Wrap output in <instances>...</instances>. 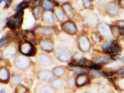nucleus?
<instances>
[{
    "mask_svg": "<svg viewBox=\"0 0 124 93\" xmlns=\"http://www.w3.org/2000/svg\"><path fill=\"white\" fill-rule=\"evenodd\" d=\"M37 32L40 35H52L54 32V30L52 28L39 27L37 29Z\"/></svg>",
    "mask_w": 124,
    "mask_h": 93,
    "instance_id": "6",
    "label": "nucleus"
},
{
    "mask_svg": "<svg viewBox=\"0 0 124 93\" xmlns=\"http://www.w3.org/2000/svg\"><path fill=\"white\" fill-rule=\"evenodd\" d=\"M118 85L120 89H124V77L119 79L118 81Z\"/></svg>",
    "mask_w": 124,
    "mask_h": 93,
    "instance_id": "18",
    "label": "nucleus"
},
{
    "mask_svg": "<svg viewBox=\"0 0 124 93\" xmlns=\"http://www.w3.org/2000/svg\"><path fill=\"white\" fill-rule=\"evenodd\" d=\"M20 51L26 55H33L35 54V49L33 45L28 41L21 42L19 47Z\"/></svg>",
    "mask_w": 124,
    "mask_h": 93,
    "instance_id": "2",
    "label": "nucleus"
},
{
    "mask_svg": "<svg viewBox=\"0 0 124 93\" xmlns=\"http://www.w3.org/2000/svg\"><path fill=\"white\" fill-rule=\"evenodd\" d=\"M121 50H122L121 47L118 45L117 42L115 41L114 44H113L111 49L109 51L108 54H116L120 52Z\"/></svg>",
    "mask_w": 124,
    "mask_h": 93,
    "instance_id": "10",
    "label": "nucleus"
},
{
    "mask_svg": "<svg viewBox=\"0 0 124 93\" xmlns=\"http://www.w3.org/2000/svg\"><path fill=\"white\" fill-rule=\"evenodd\" d=\"M79 63L80 65L82 66L87 67L90 69L92 68V67L94 64V63L92 62L85 58L81 59L79 61Z\"/></svg>",
    "mask_w": 124,
    "mask_h": 93,
    "instance_id": "11",
    "label": "nucleus"
},
{
    "mask_svg": "<svg viewBox=\"0 0 124 93\" xmlns=\"http://www.w3.org/2000/svg\"><path fill=\"white\" fill-rule=\"evenodd\" d=\"M0 93H5V91H4V89H1V90L0 91Z\"/></svg>",
    "mask_w": 124,
    "mask_h": 93,
    "instance_id": "30",
    "label": "nucleus"
},
{
    "mask_svg": "<svg viewBox=\"0 0 124 93\" xmlns=\"http://www.w3.org/2000/svg\"><path fill=\"white\" fill-rule=\"evenodd\" d=\"M111 29L113 35L115 36V37H118V36L120 35L118 27L117 26H113L112 28H111Z\"/></svg>",
    "mask_w": 124,
    "mask_h": 93,
    "instance_id": "14",
    "label": "nucleus"
},
{
    "mask_svg": "<svg viewBox=\"0 0 124 93\" xmlns=\"http://www.w3.org/2000/svg\"><path fill=\"white\" fill-rule=\"evenodd\" d=\"M83 1L84 6L85 7L88 8L90 6V2L88 0H83Z\"/></svg>",
    "mask_w": 124,
    "mask_h": 93,
    "instance_id": "25",
    "label": "nucleus"
},
{
    "mask_svg": "<svg viewBox=\"0 0 124 93\" xmlns=\"http://www.w3.org/2000/svg\"><path fill=\"white\" fill-rule=\"evenodd\" d=\"M10 41V39L8 37H5L3 39L0 40V47H2V46H5Z\"/></svg>",
    "mask_w": 124,
    "mask_h": 93,
    "instance_id": "16",
    "label": "nucleus"
},
{
    "mask_svg": "<svg viewBox=\"0 0 124 93\" xmlns=\"http://www.w3.org/2000/svg\"><path fill=\"white\" fill-rule=\"evenodd\" d=\"M98 28L99 32L102 36L107 38H112L113 37L111 29L107 23H102L99 24Z\"/></svg>",
    "mask_w": 124,
    "mask_h": 93,
    "instance_id": "3",
    "label": "nucleus"
},
{
    "mask_svg": "<svg viewBox=\"0 0 124 93\" xmlns=\"http://www.w3.org/2000/svg\"><path fill=\"white\" fill-rule=\"evenodd\" d=\"M116 71H104L102 73L105 76H112L116 74Z\"/></svg>",
    "mask_w": 124,
    "mask_h": 93,
    "instance_id": "17",
    "label": "nucleus"
},
{
    "mask_svg": "<svg viewBox=\"0 0 124 93\" xmlns=\"http://www.w3.org/2000/svg\"><path fill=\"white\" fill-rule=\"evenodd\" d=\"M112 59L113 60H121L123 58V57L122 56H121V55L120 54H114L113 56H112Z\"/></svg>",
    "mask_w": 124,
    "mask_h": 93,
    "instance_id": "22",
    "label": "nucleus"
},
{
    "mask_svg": "<svg viewBox=\"0 0 124 93\" xmlns=\"http://www.w3.org/2000/svg\"><path fill=\"white\" fill-rule=\"evenodd\" d=\"M122 41H123V42H124V38H122Z\"/></svg>",
    "mask_w": 124,
    "mask_h": 93,
    "instance_id": "33",
    "label": "nucleus"
},
{
    "mask_svg": "<svg viewBox=\"0 0 124 93\" xmlns=\"http://www.w3.org/2000/svg\"><path fill=\"white\" fill-rule=\"evenodd\" d=\"M115 41H107L103 43L102 47L104 51L105 52L106 54H108L110 50L111 49V48L113 46V44H114Z\"/></svg>",
    "mask_w": 124,
    "mask_h": 93,
    "instance_id": "9",
    "label": "nucleus"
},
{
    "mask_svg": "<svg viewBox=\"0 0 124 93\" xmlns=\"http://www.w3.org/2000/svg\"><path fill=\"white\" fill-rule=\"evenodd\" d=\"M63 29L70 34H74L77 32V29L75 25L71 22H67L62 25Z\"/></svg>",
    "mask_w": 124,
    "mask_h": 93,
    "instance_id": "5",
    "label": "nucleus"
},
{
    "mask_svg": "<svg viewBox=\"0 0 124 93\" xmlns=\"http://www.w3.org/2000/svg\"><path fill=\"white\" fill-rule=\"evenodd\" d=\"M63 8L67 16H68V17H72L73 14V10L72 7L69 5H67L64 6Z\"/></svg>",
    "mask_w": 124,
    "mask_h": 93,
    "instance_id": "12",
    "label": "nucleus"
},
{
    "mask_svg": "<svg viewBox=\"0 0 124 93\" xmlns=\"http://www.w3.org/2000/svg\"><path fill=\"white\" fill-rule=\"evenodd\" d=\"M28 3L25 1H23L17 6L16 10L18 11H23V10L28 8Z\"/></svg>",
    "mask_w": 124,
    "mask_h": 93,
    "instance_id": "13",
    "label": "nucleus"
},
{
    "mask_svg": "<svg viewBox=\"0 0 124 93\" xmlns=\"http://www.w3.org/2000/svg\"><path fill=\"white\" fill-rule=\"evenodd\" d=\"M60 1H62V2H64V1H67V0H59Z\"/></svg>",
    "mask_w": 124,
    "mask_h": 93,
    "instance_id": "31",
    "label": "nucleus"
},
{
    "mask_svg": "<svg viewBox=\"0 0 124 93\" xmlns=\"http://www.w3.org/2000/svg\"><path fill=\"white\" fill-rule=\"evenodd\" d=\"M119 5L122 8H124V0H119Z\"/></svg>",
    "mask_w": 124,
    "mask_h": 93,
    "instance_id": "27",
    "label": "nucleus"
},
{
    "mask_svg": "<svg viewBox=\"0 0 124 93\" xmlns=\"http://www.w3.org/2000/svg\"><path fill=\"white\" fill-rule=\"evenodd\" d=\"M89 81V78L87 76H84L83 74L79 76L76 79V85L78 86H83Z\"/></svg>",
    "mask_w": 124,
    "mask_h": 93,
    "instance_id": "8",
    "label": "nucleus"
},
{
    "mask_svg": "<svg viewBox=\"0 0 124 93\" xmlns=\"http://www.w3.org/2000/svg\"><path fill=\"white\" fill-rule=\"evenodd\" d=\"M119 34L121 35H124V28H119Z\"/></svg>",
    "mask_w": 124,
    "mask_h": 93,
    "instance_id": "26",
    "label": "nucleus"
},
{
    "mask_svg": "<svg viewBox=\"0 0 124 93\" xmlns=\"http://www.w3.org/2000/svg\"><path fill=\"white\" fill-rule=\"evenodd\" d=\"M116 26L118 28H124V20H119L115 22Z\"/></svg>",
    "mask_w": 124,
    "mask_h": 93,
    "instance_id": "19",
    "label": "nucleus"
},
{
    "mask_svg": "<svg viewBox=\"0 0 124 93\" xmlns=\"http://www.w3.org/2000/svg\"><path fill=\"white\" fill-rule=\"evenodd\" d=\"M107 10L110 16H114L118 14V8L117 5L114 4H109L107 6Z\"/></svg>",
    "mask_w": 124,
    "mask_h": 93,
    "instance_id": "7",
    "label": "nucleus"
},
{
    "mask_svg": "<svg viewBox=\"0 0 124 93\" xmlns=\"http://www.w3.org/2000/svg\"><path fill=\"white\" fill-rule=\"evenodd\" d=\"M43 6L47 10H51L53 8V5L49 0H44L43 1Z\"/></svg>",
    "mask_w": 124,
    "mask_h": 93,
    "instance_id": "15",
    "label": "nucleus"
},
{
    "mask_svg": "<svg viewBox=\"0 0 124 93\" xmlns=\"http://www.w3.org/2000/svg\"><path fill=\"white\" fill-rule=\"evenodd\" d=\"M17 89H18L17 93H25L27 90V89H26L23 86H22V87H20V86H18L17 87Z\"/></svg>",
    "mask_w": 124,
    "mask_h": 93,
    "instance_id": "21",
    "label": "nucleus"
},
{
    "mask_svg": "<svg viewBox=\"0 0 124 93\" xmlns=\"http://www.w3.org/2000/svg\"><path fill=\"white\" fill-rule=\"evenodd\" d=\"M2 0H0V3H1L2 1Z\"/></svg>",
    "mask_w": 124,
    "mask_h": 93,
    "instance_id": "32",
    "label": "nucleus"
},
{
    "mask_svg": "<svg viewBox=\"0 0 124 93\" xmlns=\"http://www.w3.org/2000/svg\"><path fill=\"white\" fill-rule=\"evenodd\" d=\"M12 0H6V6H8L10 4Z\"/></svg>",
    "mask_w": 124,
    "mask_h": 93,
    "instance_id": "28",
    "label": "nucleus"
},
{
    "mask_svg": "<svg viewBox=\"0 0 124 93\" xmlns=\"http://www.w3.org/2000/svg\"><path fill=\"white\" fill-rule=\"evenodd\" d=\"M23 11H18L13 18L8 21L7 23L8 27L12 29H16V28L20 27L23 22Z\"/></svg>",
    "mask_w": 124,
    "mask_h": 93,
    "instance_id": "1",
    "label": "nucleus"
},
{
    "mask_svg": "<svg viewBox=\"0 0 124 93\" xmlns=\"http://www.w3.org/2000/svg\"><path fill=\"white\" fill-rule=\"evenodd\" d=\"M26 36H27L28 38L30 39L31 40L34 41V34L31 32H27L26 33Z\"/></svg>",
    "mask_w": 124,
    "mask_h": 93,
    "instance_id": "20",
    "label": "nucleus"
},
{
    "mask_svg": "<svg viewBox=\"0 0 124 93\" xmlns=\"http://www.w3.org/2000/svg\"><path fill=\"white\" fill-rule=\"evenodd\" d=\"M111 56L107 54H100L98 55L94 58V61L97 64H106L109 63L112 60Z\"/></svg>",
    "mask_w": 124,
    "mask_h": 93,
    "instance_id": "4",
    "label": "nucleus"
},
{
    "mask_svg": "<svg viewBox=\"0 0 124 93\" xmlns=\"http://www.w3.org/2000/svg\"><path fill=\"white\" fill-rule=\"evenodd\" d=\"M54 4L55 5V6H59V4L56 1H54Z\"/></svg>",
    "mask_w": 124,
    "mask_h": 93,
    "instance_id": "29",
    "label": "nucleus"
},
{
    "mask_svg": "<svg viewBox=\"0 0 124 93\" xmlns=\"http://www.w3.org/2000/svg\"><path fill=\"white\" fill-rule=\"evenodd\" d=\"M116 75L117 76H122L124 75V68L120 69L116 71Z\"/></svg>",
    "mask_w": 124,
    "mask_h": 93,
    "instance_id": "23",
    "label": "nucleus"
},
{
    "mask_svg": "<svg viewBox=\"0 0 124 93\" xmlns=\"http://www.w3.org/2000/svg\"><path fill=\"white\" fill-rule=\"evenodd\" d=\"M102 74H103V73L101 72H100L97 70H94V71L91 72V75L93 76H100V75H101Z\"/></svg>",
    "mask_w": 124,
    "mask_h": 93,
    "instance_id": "24",
    "label": "nucleus"
}]
</instances>
